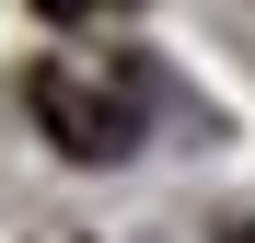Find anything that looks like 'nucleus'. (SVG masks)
Instances as JSON below:
<instances>
[{
  "instance_id": "f257e3e1",
  "label": "nucleus",
  "mask_w": 255,
  "mask_h": 243,
  "mask_svg": "<svg viewBox=\"0 0 255 243\" xmlns=\"http://www.w3.org/2000/svg\"><path fill=\"white\" fill-rule=\"evenodd\" d=\"M23 116H35L70 162H128L151 104H139V81H128L116 58H35V70H23Z\"/></svg>"
},
{
  "instance_id": "f03ea898",
  "label": "nucleus",
  "mask_w": 255,
  "mask_h": 243,
  "mask_svg": "<svg viewBox=\"0 0 255 243\" xmlns=\"http://www.w3.org/2000/svg\"><path fill=\"white\" fill-rule=\"evenodd\" d=\"M47 243H70V232H47Z\"/></svg>"
}]
</instances>
